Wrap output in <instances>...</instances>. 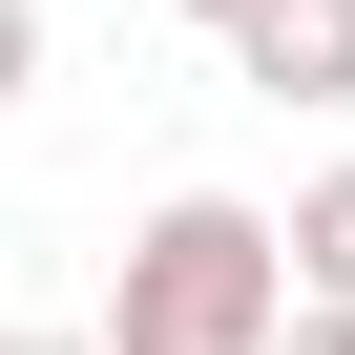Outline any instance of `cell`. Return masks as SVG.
I'll list each match as a JSON object with an SVG mask.
<instances>
[{
  "label": "cell",
  "instance_id": "1",
  "mask_svg": "<svg viewBox=\"0 0 355 355\" xmlns=\"http://www.w3.org/2000/svg\"><path fill=\"white\" fill-rule=\"evenodd\" d=\"M313 293H293V209H251V189H167L146 230H125V272H105V355H272Z\"/></svg>",
  "mask_w": 355,
  "mask_h": 355
},
{
  "label": "cell",
  "instance_id": "2",
  "mask_svg": "<svg viewBox=\"0 0 355 355\" xmlns=\"http://www.w3.org/2000/svg\"><path fill=\"white\" fill-rule=\"evenodd\" d=\"M230 84L251 105H355V0H251L230 21Z\"/></svg>",
  "mask_w": 355,
  "mask_h": 355
},
{
  "label": "cell",
  "instance_id": "3",
  "mask_svg": "<svg viewBox=\"0 0 355 355\" xmlns=\"http://www.w3.org/2000/svg\"><path fill=\"white\" fill-rule=\"evenodd\" d=\"M293 293L355 313V167H313V189H293Z\"/></svg>",
  "mask_w": 355,
  "mask_h": 355
},
{
  "label": "cell",
  "instance_id": "4",
  "mask_svg": "<svg viewBox=\"0 0 355 355\" xmlns=\"http://www.w3.org/2000/svg\"><path fill=\"white\" fill-rule=\"evenodd\" d=\"M42 84V0H0V105H21Z\"/></svg>",
  "mask_w": 355,
  "mask_h": 355
},
{
  "label": "cell",
  "instance_id": "5",
  "mask_svg": "<svg viewBox=\"0 0 355 355\" xmlns=\"http://www.w3.org/2000/svg\"><path fill=\"white\" fill-rule=\"evenodd\" d=\"M272 355H355V313H293V334H272Z\"/></svg>",
  "mask_w": 355,
  "mask_h": 355
},
{
  "label": "cell",
  "instance_id": "6",
  "mask_svg": "<svg viewBox=\"0 0 355 355\" xmlns=\"http://www.w3.org/2000/svg\"><path fill=\"white\" fill-rule=\"evenodd\" d=\"M0 355H105V334H0Z\"/></svg>",
  "mask_w": 355,
  "mask_h": 355
},
{
  "label": "cell",
  "instance_id": "7",
  "mask_svg": "<svg viewBox=\"0 0 355 355\" xmlns=\"http://www.w3.org/2000/svg\"><path fill=\"white\" fill-rule=\"evenodd\" d=\"M189 21H209V42H230V21H251V0H189Z\"/></svg>",
  "mask_w": 355,
  "mask_h": 355
}]
</instances>
